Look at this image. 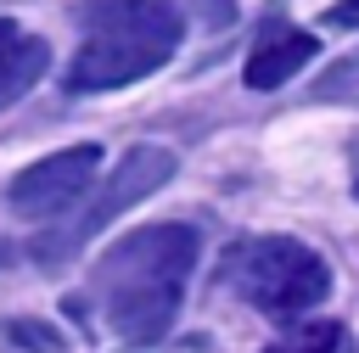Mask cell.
Segmentation results:
<instances>
[{"instance_id": "cell-1", "label": "cell", "mask_w": 359, "mask_h": 353, "mask_svg": "<svg viewBox=\"0 0 359 353\" xmlns=\"http://www.w3.org/2000/svg\"><path fill=\"white\" fill-rule=\"evenodd\" d=\"M196 269V230L191 224H146L123 241H112L90 275V297L112 336L146 347L168 336L185 280Z\"/></svg>"}, {"instance_id": "cell-2", "label": "cell", "mask_w": 359, "mask_h": 353, "mask_svg": "<svg viewBox=\"0 0 359 353\" xmlns=\"http://www.w3.org/2000/svg\"><path fill=\"white\" fill-rule=\"evenodd\" d=\"M180 11L168 0H90L84 6V45L67 62V90L95 95L157 73L180 50Z\"/></svg>"}, {"instance_id": "cell-3", "label": "cell", "mask_w": 359, "mask_h": 353, "mask_svg": "<svg viewBox=\"0 0 359 353\" xmlns=\"http://www.w3.org/2000/svg\"><path fill=\"white\" fill-rule=\"evenodd\" d=\"M224 286L236 297H247L252 308L275 314V319H292L303 308H314L325 291H331V269L314 247L292 241V235H252V241H236L219 263Z\"/></svg>"}, {"instance_id": "cell-4", "label": "cell", "mask_w": 359, "mask_h": 353, "mask_svg": "<svg viewBox=\"0 0 359 353\" xmlns=\"http://www.w3.org/2000/svg\"><path fill=\"white\" fill-rule=\"evenodd\" d=\"M174 179V151L168 146H135V151H123L118 157V168H112V179L62 224V230H50V235H39V247H34V258L39 263H62V258H73L90 235H101L123 207H135V202H146L157 185H168Z\"/></svg>"}, {"instance_id": "cell-5", "label": "cell", "mask_w": 359, "mask_h": 353, "mask_svg": "<svg viewBox=\"0 0 359 353\" xmlns=\"http://www.w3.org/2000/svg\"><path fill=\"white\" fill-rule=\"evenodd\" d=\"M95 168H101V146L50 151V157L28 162V168L11 179L6 202H11V213H22V219H56V213H67V207L90 191Z\"/></svg>"}, {"instance_id": "cell-6", "label": "cell", "mask_w": 359, "mask_h": 353, "mask_svg": "<svg viewBox=\"0 0 359 353\" xmlns=\"http://www.w3.org/2000/svg\"><path fill=\"white\" fill-rule=\"evenodd\" d=\"M314 50H320V39H314V34H303V28H269V34L252 45V56H247L241 78H247V90H280L297 67H309V62H314Z\"/></svg>"}, {"instance_id": "cell-7", "label": "cell", "mask_w": 359, "mask_h": 353, "mask_svg": "<svg viewBox=\"0 0 359 353\" xmlns=\"http://www.w3.org/2000/svg\"><path fill=\"white\" fill-rule=\"evenodd\" d=\"M50 67V45L39 34H22L11 17H0V106L28 95Z\"/></svg>"}, {"instance_id": "cell-8", "label": "cell", "mask_w": 359, "mask_h": 353, "mask_svg": "<svg viewBox=\"0 0 359 353\" xmlns=\"http://www.w3.org/2000/svg\"><path fill=\"white\" fill-rule=\"evenodd\" d=\"M264 353H342V325L337 319H320V325H303L292 342H275Z\"/></svg>"}, {"instance_id": "cell-9", "label": "cell", "mask_w": 359, "mask_h": 353, "mask_svg": "<svg viewBox=\"0 0 359 353\" xmlns=\"http://www.w3.org/2000/svg\"><path fill=\"white\" fill-rule=\"evenodd\" d=\"M11 336H17V342H28V347H45V353H56V347H62V342H56V331H39V325H28V319H17V325H11Z\"/></svg>"}, {"instance_id": "cell-10", "label": "cell", "mask_w": 359, "mask_h": 353, "mask_svg": "<svg viewBox=\"0 0 359 353\" xmlns=\"http://www.w3.org/2000/svg\"><path fill=\"white\" fill-rule=\"evenodd\" d=\"M320 22H331V28H359V0H337V6H325Z\"/></svg>"}, {"instance_id": "cell-11", "label": "cell", "mask_w": 359, "mask_h": 353, "mask_svg": "<svg viewBox=\"0 0 359 353\" xmlns=\"http://www.w3.org/2000/svg\"><path fill=\"white\" fill-rule=\"evenodd\" d=\"M353 196H359V185H353Z\"/></svg>"}]
</instances>
